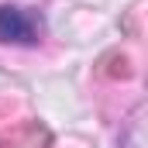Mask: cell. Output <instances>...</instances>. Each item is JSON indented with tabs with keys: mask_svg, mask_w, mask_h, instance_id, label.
I'll list each match as a JSON object with an SVG mask.
<instances>
[{
	"mask_svg": "<svg viewBox=\"0 0 148 148\" xmlns=\"http://www.w3.org/2000/svg\"><path fill=\"white\" fill-rule=\"evenodd\" d=\"M0 41H7V45H38L41 41V17L35 10L3 3L0 7Z\"/></svg>",
	"mask_w": 148,
	"mask_h": 148,
	"instance_id": "cell-1",
	"label": "cell"
}]
</instances>
